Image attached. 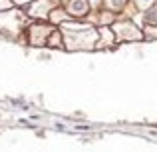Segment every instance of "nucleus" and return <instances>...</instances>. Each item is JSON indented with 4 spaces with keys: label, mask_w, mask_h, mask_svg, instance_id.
Instances as JSON below:
<instances>
[{
    "label": "nucleus",
    "mask_w": 157,
    "mask_h": 152,
    "mask_svg": "<svg viewBox=\"0 0 157 152\" xmlns=\"http://www.w3.org/2000/svg\"><path fill=\"white\" fill-rule=\"evenodd\" d=\"M117 30H119V36L121 38H141V34L137 32V28L135 26H131V24H121V26H117Z\"/></svg>",
    "instance_id": "f257e3e1"
},
{
    "label": "nucleus",
    "mask_w": 157,
    "mask_h": 152,
    "mask_svg": "<svg viewBox=\"0 0 157 152\" xmlns=\"http://www.w3.org/2000/svg\"><path fill=\"white\" fill-rule=\"evenodd\" d=\"M68 10L72 12V14H82V12L88 10V4H86V0H72Z\"/></svg>",
    "instance_id": "f03ea898"
},
{
    "label": "nucleus",
    "mask_w": 157,
    "mask_h": 152,
    "mask_svg": "<svg viewBox=\"0 0 157 152\" xmlns=\"http://www.w3.org/2000/svg\"><path fill=\"white\" fill-rule=\"evenodd\" d=\"M107 4H109L111 8H121L123 4H125V0H107Z\"/></svg>",
    "instance_id": "7ed1b4c3"
},
{
    "label": "nucleus",
    "mask_w": 157,
    "mask_h": 152,
    "mask_svg": "<svg viewBox=\"0 0 157 152\" xmlns=\"http://www.w3.org/2000/svg\"><path fill=\"white\" fill-rule=\"evenodd\" d=\"M145 32H149V34H147L149 38H157V28H151V26H147V28H145Z\"/></svg>",
    "instance_id": "20e7f679"
},
{
    "label": "nucleus",
    "mask_w": 157,
    "mask_h": 152,
    "mask_svg": "<svg viewBox=\"0 0 157 152\" xmlns=\"http://www.w3.org/2000/svg\"><path fill=\"white\" fill-rule=\"evenodd\" d=\"M147 20H149V22H157V8H155V10H151L149 14H147Z\"/></svg>",
    "instance_id": "39448f33"
},
{
    "label": "nucleus",
    "mask_w": 157,
    "mask_h": 152,
    "mask_svg": "<svg viewBox=\"0 0 157 152\" xmlns=\"http://www.w3.org/2000/svg\"><path fill=\"white\" fill-rule=\"evenodd\" d=\"M135 2H137V6H139V8H147L151 2H153V0H135Z\"/></svg>",
    "instance_id": "423d86ee"
}]
</instances>
